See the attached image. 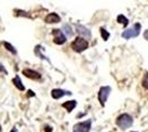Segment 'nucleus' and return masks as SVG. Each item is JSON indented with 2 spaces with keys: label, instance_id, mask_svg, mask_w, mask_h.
I'll return each mask as SVG.
<instances>
[{
  "label": "nucleus",
  "instance_id": "9",
  "mask_svg": "<svg viewBox=\"0 0 148 132\" xmlns=\"http://www.w3.org/2000/svg\"><path fill=\"white\" fill-rule=\"evenodd\" d=\"M65 95H69V96H71L72 93L71 91H69V90H64V89H61V88H54V89H52V91H51V96H52V98L53 99H61L63 96H65Z\"/></svg>",
  "mask_w": 148,
  "mask_h": 132
},
{
  "label": "nucleus",
  "instance_id": "22",
  "mask_svg": "<svg viewBox=\"0 0 148 132\" xmlns=\"http://www.w3.org/2000/svg\"><path fill=\"white\" fill-rule=\"evenodd\" d=\"M34 96H36V94H34L32 90H29V91H28V97H34Z\"/></svg>",
  "mask_w": 148,
  "mask_h": 132
},
{
  "label": "nucleus",
  "instance_id": "5",
  "mask_svg": "<svg viewBox=\"0 0 148 132\" xmlns=\"http://www.w3.org/2000/svg\"><path fill=\"white\" fill-rule=\"evenodd\" d=\"M112 91V88L110 86H103V87L99 88V101L101 104V106H105V102L107 100L108 96L111 94Z\"/></svg>",
  "mask_w": 148,
  "mask_h": 132
},
{
  "label": "nucleus",
  "instance_id": "18",
  "mask_svg": "<svg viewBox=\"0 0 148 132\" xmlns=\"http://www.w3.org/2000/svg\"><path fill=\"white\" fill-rule=\"evenodd\" d=\"M99 31H101V35H102L103 40H104V41H107L108 38H110V35H111V34H110V32L106 31L104 28H101V29H99Z\"/></svg>",
  "mask_w": 148,
  "mask_h": 132
},
{
  "label": "nucleus",
  "instance_id": "6",
  "mask_svg": "<svg viewBox=\"0 0 148 132\" xmlns=\"http://www.w3.org/2000/svg\"><path fill=\"white\" fill-rule=\"evenodd\" d=\"M52 34H53V42L56 44V45H62V44H64L66 42V37H65V34L63 33L62 30L60 29H53L52 30Z\"/></svg>",
  "mask_w": 148,
  "mask_h": 132
},
{
  "label": "nucleus",
  "instance_id": "19",
  "mask_svg": "<svg viewBox=\"0 0 148 132\" xmlns=\"http://www.w3.org/2000/svg\"><path fill=\"white\" fill-rule=\"evenodd\" d=\"M142 85L145 89H147L148 90V73H145L144 78H143V81H142Z\"/></svg>",
  "mask_w": 148,
  "mask_h": 132
},
{
  "label": "nucleus",
  "instance_id": "2",
  "mask_svg": "<svg viewBox=\"0 0 148 132\" xmlns=\"http://www.w3.org/2000/svg\"><path fill=\"white\" fill-rule=\"evenodd\" d=\"M140 29H142V24L137 22V23H135L133 26H130V29H127V30L123 31L122 37H123L124 39H126V40H130V39H133V38H137V37L139 35V33H140Z\"/></svg>",
  "mask_w": 148,
  "mask_h": 132
},
{
  "label": "nucleus",
  "instance_id": "13",
  "mask_svg": "<svg viewBox=\"0 0 148 132\" xmlns=\"http://www.w3.org/2000/svg\"><path fill=\"white\" fill-rule=\"evenodd\" d=\"M34 53H36V55L40 57L41 60L48 61L49 63H51V62H50V60H49V57L45 56L43 53H42V47H41V45H37V46H36V49H34Z\"/></svg>",
  "mask_w": 148,
  "mask_h": 132
},
{
  "label": "nucleus",
  "instance_id": "4",
  "mask_svg": "<svg viewBox=\"0 0 148 132\" xmlns=\"http://www.w3.org/2000/svg\"><path fill=\"white\" fill-rule=\"evenodd\" d=\"M91 128H92V120L88 119L74 125L73 132H90Z\"/></svg>",
  "mask_w": 148,
  "mask_h": 132
},
{
  "label": "nucleus",
  "instance_id": "24",
  "mask_svg": "<svg viewBox=\"0 0 148 132\" xmlns=\"http://www.w3.org/2000/svg\"><path fill=\"white\" fill-rule=\"evenodd\" d=\"M10 132H17V129H16V128H12V130Z\"/></svg>",
  "mask_w": 148,
  "mask_h": 132
},
{
  "label": "nucleus",
  "instance_id": "25",
  "mask_svg": "<svg viewBox=\"0 0 148 132\" xmlns=\"http://www.w3.org/2000/svg\"><path fill=\"white\" fill-rule=\"evenodd\" d=\"M0 132H1V126H0Z\"/></svg>",
  "mask_w": 148,
  "mask_h": 132
},
{
  "label": "nucleus",
  "instance_id": "16",
  "mask_svg": "<svg viewBox=\"0 0 148 132\" xmlns=\"http://www.w3.org/2000/svg\"><path fill=\"white\" fill-rule=\"evenodd\" d=\"M117 22L118 23H122L124 26H127L130 21H128V19L124 14H119V16H117Z\"/></svg>",
  "mask_w": 148,
  "mask_h": 132
},
{
  "label": "nucleus",
  "instance_id": "12",
  "mask_svg": "<svg viewBox=\"0 0 148 132\" xmlns=\"http://www.w3.org/2000/svg\"><path fill=\"white\" fill-rule=\"evenodd\" d=\"M76 105H77L76 100H68V101H65V102L62 104V107L65 108V109L68 110V112H71L74 108L76 107Z\"/></svg>",
  "mask_w": 148,
  "mask_h": 132
},
{
  "label": "nucleus",
  "instance_id": "3",
  "mask_svg": "<svg viewBox=\"0 0 148 132\" xmlns=\"http://www.w3.org/2000/svg\"><path fill=\"white\" fill-rule=\"evenodd\" d=\"M71 47L74 52H77V53H82L83 51H85L88 47V42L85 39L77 37V38L74 40L73 42L71 43Z\"/></svg>",
  "mask_w": 148,
  "mask_h": 132
},
{
  "label": "nucleus",
  "instance_id": "10",
  "mask_svg": "<svg viewBox=\"0 0 148 132\" xmlns=\"http://www.w3.org/2000/svg\"><path fill=\"white\" fill-rule=\"evenodd\" d=\"M45 23H49V24H53V23H59L61 21V17L56 12H51L49 13L45 18H44Z\"/></svg>",
  "mask_w": 148,
  "mask_h": 132
},
{
  "label": "nucleus",
  "instance_id": "26",
  "mask_svg": "<svg viewBox=\"0 0 148 132\" xmlns=\"http://www.w3.org/2000/svg\"><path fill=\"white\" fill-rule=\"evenodd\" d=\"M132 132H136V131H132Z\"/></svg>",
  "mask_w": 148,
  "mask_h": 132
},
{
  "label": "nucleus",
  "instance_id": "8",
  "mask_svg": "<svg viewBox=\"0 0 148 132\" xmlns=\"http://www.w3.org/2000/svg\"><path fill=\"white\" fill-rule=\"evenodd\" d=\"M75 29H76V32H77V34L80 35L81 38L85 39V40H88V39H91V37H92L91 31L87 29L86 26H84V25L76 24L75 25Z\"/></svg>",
  "mask_w": 148,
  "mask_h": 132
},
{
  "label": "nucleus",
  "instance_id": "11",
  "mask_svg": "<svg viewBox=\"0 0 148 132\" xmlns=\"http://www.w3.org/2000/svg\"><path fill=\"white\" fill-rule=\"evenodd\" d=\"M12 84L16 86V88H17L18 90H20V91H23V90L25 89V86H23V84H22V81H21V78H20V76L19 75H17L12 79Z\"/></svg>",
  "mask_w": 148,
  "mask_h": 132
},
{
  "label": "nucleus",
  "instance_id": "17",
  "mask_svg": "<svg viewBox=\"0 0 148 132\" xmlns=\"http://www.w3.org/2000/svg\"><path fill=\"white\" fill-rule=\"evenodd\" d=\"M14 12H16V16H18V17H25V18H31V16L29 14L28 12H25L23 10H20V9H16L14 10Z\"/></svg>",
  "mask_w": 148,
  "mask_h": 132
},
{
  "label": "nucleus",
  "instance_id": "21",
  "mask_svg": "<svg viewBox=\"0 0 148 132\" xmlns=\"http://www.w3.org/2000/svg\"><path fill=\"white\" fill-rule=\"evenodd\" d=\"M52 127L51 126H45L44 127V132H52Z\"/></svg>",
  "mask_w": 148,
  "mask_h": 132
},
{
  "label": "nucleus",
  "instance_id": "7",
  "mask_svg": "<svg viewBox=\"0 0 148 132\" xmlns=\"http://www.w3.org/2000/svg\"><path fill=\"white\" fill-rule=\"evenodd\" d=\"M22 75H25L27 78H30L32 81H41V78H42V76L41 74L37 72V70H34V69H31V68H25L22 70Z\"/></svg>",
  "mask_w": 148,
  "mask_h": 132
},
{
  "label": "nucleus",
  "instance_id": "1",
  "mask_svg": "<svg viewBox=\"0 0 148 132\" xmlns=\"http://www.w3.org/2000/svg\"><path fill=\"white\" fill-rule=\"evenodd\" d=\"M133 122H134L133 117L128 113H122V114L118 116L117 119H116V125L123 130H126L130 127L133 126Z\"/></svg>",
  "mask_w": 148,
  "mask_h": 132
},
{
  "label": "nucleus",
  "instance_id": "15",
  "mask_svg": "<svg viewBox=\"0 0 148 132\" xmlns=\"http://www.w3.org/2000/svg\"><path fill=\"white\" fill-rule=\"evenodd\" d=\"M3 45H5V49H6L7 51H9L10 53H12L13 55H17V50H16V47L13 46L12 44H10L9 42H3Z\"/></svg>",
  "mask_w": 148,
  "mask_h": 132
},
{
  "label": "nucleus",
  "instance_id": "20",
  "mask_svg": "<svg viewBox=\"0 0 148 132\" xmlns=\"http://www.w3.org/2000/svg\"><path fill=\"white\" fill-rule=\"evenodd\" d=\"M0 73H3V74L8 75V70H7L6 67H5L2 64H0Z\"/></svg>",
  "mask_w": 148,
  "mask_h": 132
},
{
  "label": "nucleus",
  "instance_id": "23",
  "mask_svg": "<svg viewBox=\"0 0 148 132\" xmlns=\"http://www.w3.org/2000/svg\"><path fill=\"white\" fill-rule=\"evenodd\" d=\"M144 38L146 39V40H148V30H146V31L144 32Z\"/></svg>",
  "mask_w": 148,
  "mask_h": 132
},
{
  "label": "nucleus",
  "instance_id": "14",
  "mask_svg": "<svg viewBox=\"0 0 148 132\" xmlns=\"http://www.w3.org/2000/svg\"><path fill=\"white\" fill-rule=\"evenodd\" d=\"M62 31H63V33L65 34L66 38H71V37L73 35V30H72V28H71V25L70 24L63 25V26H62Z\"/></svg>",
  "mask_w": 148,
  "mask_h": 132
}]
</instances>
